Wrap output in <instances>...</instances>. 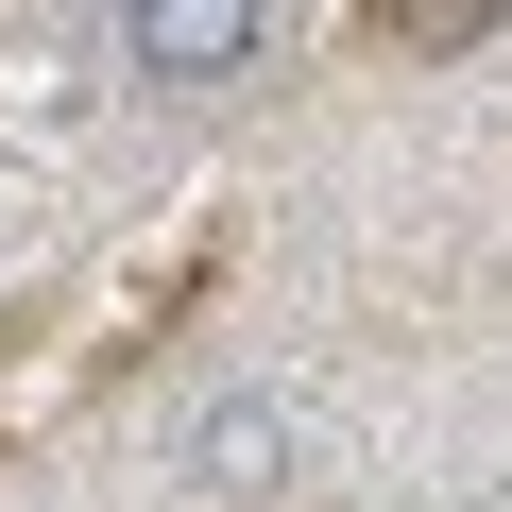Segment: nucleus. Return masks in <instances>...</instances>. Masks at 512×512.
Masks as SVG:
<instances>
[{
	"instance_id": "f257e3e1",
	"label": "nucleus",
	"mask_w": 512,
	"mask_h": 512,
	"mask_svg": "<svg viewBox=\"0 0 512 512\" xmlns=\"http://www.w3.org/2000/svg\"><path fill=\"white\" fill-rule=\"evenodd\" d=\"M274 52V0H120V69L137 86H239Z\"/></svg>"
},
{
	"instance_id": "7ed1b4c3",
	"label": "nucleus",
	"mask_w": 512,
	"mask_h": 512,
	"mask_svg": "<svg viewBox=\"0 0 512 512\" xmlns=\"http://www.w3.org/2000/svg\"><path fill=\"white\" fill-rule=\"evenodd\" d=\"M0 137H86V69H69V35L0 52Z\"/></svg>"
},
{
	"instance_id": "f03ea898",
	"label": "nucleus",
	"mask_w": 512,
	"mask_h": 512,
	"mask_svg": "<svg viewBox=\"0 0 512 512\" xmlns=\"http://www.w3.org/2000/svg\"><path fill=\"white\" fill-rule=\"evenodd\" d=\"M291 461H308V427H291L274 393H205V410H188V478L239 495V512H256V495H291Z\"/></svg>"
}]
</instances>
